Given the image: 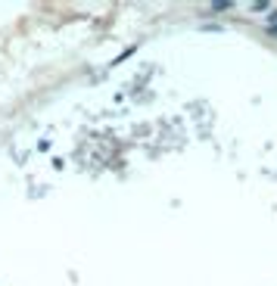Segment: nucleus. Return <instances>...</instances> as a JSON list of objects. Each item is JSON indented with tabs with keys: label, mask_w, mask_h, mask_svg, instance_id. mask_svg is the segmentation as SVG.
Segmentation results:
<instances>
[{
	"label": "nucleus",
	"mask_w": 277,
	"mask_h": 286,
	"mask_svg": "<svg viewBox=\"0 0 277 286\" xmlns=\"http://www.w3.org/2000/svg\"><path fill=\"white\" fill-rule=\"evenodd\" d=\"M231 6H234L231 0H218V3H212V10L215 13H224V10H231Z\"/></svg>",
	"instance_id": "nucleus-1"
},
{
	"label": "nucleus",
	"mask_w": 277,
	"mask_h": 286,
	"mask_svg": "<svg viewBox=\"0 0 277 286\" xmlns=\"http://www.w3.org/2000/svg\"><path fill=\"white\" fill-rule=\"evenodd\" d=\"M271 35H274V38H277V25H271Z\"/></svg>",
	"instance_id": "nucleus-3"
},
{
	"label": "nucleus",
	"mask_w": 277,
	"mask_h": 286,
	"mask_svg": "<svg viewBox=\"0 0 277 286\" xmlns=\"http://www.w3.org/2000/svg\"><path fill=\"white\" fill-rule=\"evenodd\" d=\"M271 25H277V10H274V13H271Z\"/></svg>",
	"instance_id": "nucleus-2"
}]
</instances>
